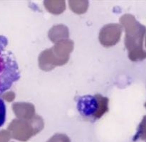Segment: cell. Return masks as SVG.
<instances>
[{
  "instance_id": "2",
  "label": "cell",
  "mask_w": 146,
  "mask_h": 142,
  "mask_svg": "<svg viewBox=\"0 0 146 142\" xmlns=\"http://www.w3.org/2000/svg\"><path fill=\"white\" fill-rule=\"evenodd\" d=\"M108 98L100 94L79 97L77 100V108L80 114L91 121L100 118L108 110Z\"/></svg>"
},
{
  "instance_id": "5",
  "label": "cell",
  "mask_w": 146,
  "mask_h": 142,
  "mask_svg": "<svg viewBox=\"0 0 146 142\" xmlns=\"http://www.w3.org/2000/svg\"><path fill=\"white\" fill-rule=\"evenodd\" d=\"M139 131L141 133H143V135H144L146 137V116H144L143 119L141 121L139 126Z\"/></svg>"
},
{
  "instance_id": "1",
  "label": "cell",
  "mask_w": 146,
  "mask_h": 142,
  "mask_svg": "<svg viewBox=\"0 0 146 142\" xmlns=\"http://www.w3.org/2000/svg\"><path fill=\"white\" fill-rule=\"evenodd\" d=\"M7 44V38L0 36V95L20 77L18 64L12 53L6 48Z\"/></svg>"
},
{
  "instance_id": "7",
  "label": "cell",
  "mask_w": 146,
  "mask_h": 142,
  "mask_svg": "<svg viewBox=\"0 0 146 142\" xmlns=\"http://www.w3.org/2000/svg\"><path fill=\"white\" fill-rule=\"evenodd\" d=\"M145 46H146V42H145Z\"/></svg>"
},
{
  "instance_id": "3",
  "label": "cell",
  "mask_w": 146,
  "mask_h": 142,
  "mask_svg": "<svg viewBox=\"0 0 146 142\" xmlns=\"http://www.w3.org/2000/svg\"><path fill=\"white\" fill-rule=\"evenodd\" d=\"M131 26L127 29L126 44L129 50V57L132 60H139L146 57V52L143 50V40L146 27L140 24L133 16H130Z\"/></svg>"
},
{
  "instance_id": "4",
  "label": "cell",
  "mask_w": 146,
  "mask_h": 142,
  "mask_svg": "<svg viewBox=\"0 0 146 142\" xmlns=\"http://www.w3.org/2000/svg\"><path fill=\"white\" fill-rule=\"evenodd\" d=\"M6 120V106L4 100L0 98V127L4 125Z\"/></svg>"
},
{
  "instance_id": "6",
  "label": "cell",
  "mask_w": 146,
  "mask_h": 142,
  "mask_svg": "<svg viewBox=\"0 0 146 142\" xmlns=\"http://www.w3.org/2000/svg\"><path fill=\"white\" fill-rule=\"evenodd\" d=\"M145 108H146V103L145 104Z\"/></svg>"
}]
</instances>
